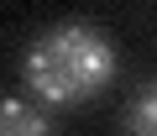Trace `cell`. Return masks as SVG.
<instances>
[{"instance_id": "6da1fadb", "label": "cell", "mask_w": 157, "mask_h": 136, "mask_svg": "<svg viewBox=\"0 0 157 136\" xmlns=\"http://www.w3.org/2000/svg\"><path fill=\"white\" fill-rule=\"evenodd\" d=\"M21 79H26L32 100H42L52 110H73L115 79V42L89 21H58L32 37V47L21 58Z\"/></svg>"}, {"instance_id": "7a4b0ae2", "label": "cell", "mask_w": 157, "mask_h": 136, "mask_svg": "<svg viewBox=\"0 0 157 136\" xmlns=\"http://www.w3.org/2000/svg\"><path fill=\"white\" fill-rule=\"evenodd\" d=\"M0 136H52V120L21 94H6L0 100Z\"/></svg>"}, {"instance_id": "3957f363", "label": "cell", "mask_w": 157, "mask_h": 136, "mask_svg": "<svg viewBox=\"0 0 157 136\" xmlns=\"http://www.w3.org/2000/svg\"><path fill=\"white\" fill-rule=\"evenodd\" d=\"M126 136H157V79L136 89V100L126 105Z\"/></svg>"}]
</instances>
